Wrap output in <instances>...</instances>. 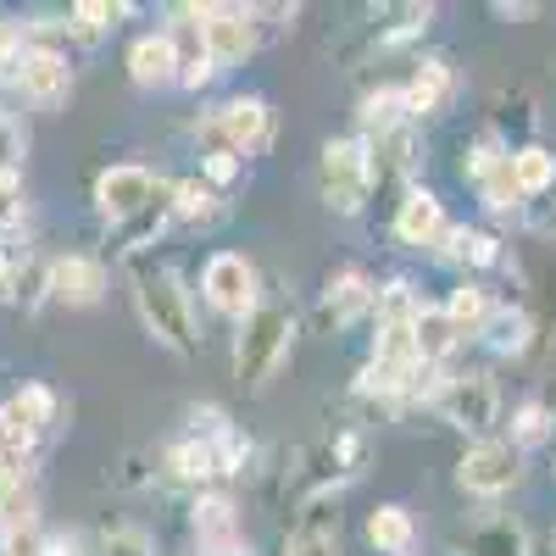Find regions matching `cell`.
Listing matches in <instances>:
<instances>
[{
	"label": "cell",
	"instance_id": "484cf974",
	"mask_svg": "<svg viewBox=\"0 0 556 556\" xmlns=\"http://www.w3.org/2000/svg\"><path fill=\"white\" fill-rule=\"evenodd\" d=\"M513 178H518L523 195H540L556 184V156L545 146H523V151H513Z\"/></svg>",
	"mask_w": 556,
	"mask_h": 556
},
{
	"label": "cell",
	"instance_id": "f35d334b",
	"mask_svg": "<svg viewBox=\"0 0 556 556\" xmlns=\"http://www.w3.org/2000/svg\"><path fill=\"white\" fill-rule=\"evenodd\" d=\"M0 173H7V167H0Z\"/></svg>",
	"mask_w": 556,
	"mask_h": 556
},
{
	"label": "cell",
	"instance_id": "4316f807",
	"mask_svg": "<svg viewBox=\"0 0 556 556\" xmlns=\"http://www.w3.org/2000/svg\"><path fill=\"white\" fill-rule=\"evenodd\" d=\"M0 412H7L12 417V424H23V429H45V424H51V417H56V395L51 390H45V384H28V390H17L7 406H0Z\"/></svg>",
	"mask_w": 556,
	"mask_h": 556
},
{
	"label": "cell",
	"instance_id": "7c38bea8",
	"mask_svg": "<svg viewBox=\"0 0 556 556\" xmlns=\"http://www.w3.org/2000/svg\"><path fill=\"white\" fill-rule=\"evenodd\" d=\"M128 78L146 84V89L178 84V51H173V39H167V34H139V39L128 45Z\"/></svg>",
	"mask_w": 556,
	"mask_h": 556
},
{
	"label": "cell",
	"instance_id": "8d00e7d4",
	"mask_svg": "<svg viewBox=\"0 0 556 556\" xmlns=\"http://www.w3.org/2000/svg\"><path fill=\"white\" fill-rule=\"evenodd\" d=\"M39 556H73V540H45Z\"/></svg>",
	"mask_w": 556,
	"mask_h": 556
},
{
	"label": "cell",
	"instance_id": "7402d4cb",
	"mask_svg": "<svg viewBox=\"0 0 556 556\" xmlns=\"http://www.w3.org/2000/svg\"><path fill=\"white\" fill-rule=\"evenodd\" d=\"M167 473H173L178 484H206V479L217 473V451H212L206 440H184V445L167 451Z\"/></svg>",
	"mask_w": 556,
	"mask_h": 556
},
{
	"label": "cell",
	"instance_id": "2e32d148",
	"mask_svg": "<svg viewBox=\"0 0 556 556\" xmlns=\"http://www.w3.org/2000/svg\"><path fill=\"white\" fill-rule=\"evenodd\" d=\"M462 556H529V534L513 518H490L479 529H468L462 540Z\"/></svg>",
	"mask_w": 556,
	"mask_h": 556
},
{
	"label": "cell",
	"instance_id": "30bf717a",
	"mask_svg": "<svg viewBox=\"0 0 556 556\" xmlns=\"http://www.w3.org/2000/svg\"><path fill=\"white\" fill-rule=\"evenodd\" d=\"M12 84L23 89L34 106H62L67 89H73V67H67L62 51H51V45H28V51H23V67H17Z\"/></svg>",
	"mask_w": 556,
	"mask_h": 556
},
{
	"label": "cell",
	"instance_id": "74e56055",
	"mask_svg": "<svg viewBox=\"0 0 556 556\" xmlns=\"http://www.w3.org/2000/svg\"><path fill=\"white\" fill-rule=\"evenodd\" d=\"M223 556H256V551L251 545H235V551H223Z\"/></svg>",
	"mask_w": 556,
	"mask_h": 556
},
{
	"label": "cell",
	"instance_id": "6da1fadb",
	"mask_svg": "<svg viewBox=\"0 0 556 556\" xmlns=\"http://www.w3.org/2000/svg\"><path fill=\"white\" fill-rule=\"evenodd\" d=\"M295 345V312L285 306H256L245 323H240V340H235V379L262 390L278 367H285Z\"/></svg>",
	"mask_w": 556,
	"mask_h": 556
},
{
	"label": "cell",
	"instance_id": "8fae6325",
	"mask_svg": "<svg viewBox=\"0 0 556 556\" xmlns=\"http://www.w3.org/2000/svg\"><path fill=\"white\" fill-rule=\"evenodd\" d=\"M51 295L67 306H96L106 295V267L96 256H62L51 262Z\"/></svg>",
	"mask_w": 556,
	"mask_h": 556
},
{
	"label": "cell",
	"instance_id": "603a6c76",
	"mask_svg": "<svg viewBox=\"0 0 556 556\" xmlns=\"http://www.w3.org/2000/svg\"><path fill=\"white\" fill-rule=\"evenodd\" d=\"M362 134H395L406 123V101H401V89H374V96H362V112H356Z\"/></svg>",
	"mask_w": 556,
	"mask_h": 556
},
{
	"label": "cell",
	"instance_id": "5b68a950",
	"mask_svg": "<svg viewBox=\"0 0 556 556\" xmlns=\"http://www.w3.org/2000/svg\"><path fill=\"white\" fill-rule=\"evenodd\" d=\"M201 290H206V301L217 306V312H228V317H251L262 301H256V267L240 256V251H217L212 262H206V273H201Z\"/></svg>",
	"mask_w": 556,
	"mask_h": 556
},
{
	"label": "cell",
	"instance_id": "cb8c5ba5",
	"mask_svg": "<svg viewBox=\"0 0 556 556\" xmlns=\"http://www.w3.org/2000/svg\"><path fill=\"white\" fill-rule=\"evenodd\" d=\"M451 345H456V329H451L445 306H417V362L434 367Z\"/></svg>",
	"mask_w": 556,
	"mask_h": 556
},
{
	"label": "cell",
	"instance_id": "4fadbf2b",
	"mask_svg": "<svg viewBox=\"0 0 556 556\" xmlns=\"http://www.w3.org/2000/svg\"><path fill=\"white\" fill-rule=\"evenodd\" d=\"M395 235H401L406 245H434V240H445V206H440V195L406 190V201H401V212H395Z\"/></svg>",
	"mask_w": 556,
	"mask_h": 556
},
{
	"label": "cell",
	"instance_id": "9a60e30c",
	"mask_svg": "<svg viewBox=\"0 0 556 556\" xmlns=\"http://www.w3.org/2000/svg\"><path fill=\"white\" fill-rule=\"evenodd\" d=\"M374 301V285H367V273H356V267H345V273H334L329 278V290H323V317L334 323V329H345V323H356L362 317V306Z\"/></svg>",
	"mask_w": 556,
	"mask_h": 556
},
{
	"label": "cell",
	"instance_id": "44dd1931",
	"mask_svg": "<svg viewBox=\"0 0 556 556\" xmlns=\"http://www.w3.org/2000/svg\"><path fill=\"white\" fill-rule=\"evenodd\" d=\"M501 356H518V351H529V334H534V323H529V312H518V306H495L490 317H484V329H479Z\"/></svg>",
	"mask_w": 556,
	"mask_h": 556
},
{
	"label": "cell",
	"instance_id": "4dcf8cb0",
	"mask_svg": "<svg viewBox=\"0 0 556 556\" xmlns=\"http://www.w3.org/2000/svg\"><path fill=\"white\" fill-rule=\"evenodd\" d=\"M513 434H518V445H540V440L551 434V412H545L540 401H523V406H518Z\"/></svg>",
	"mask_w": 556,
	"mask_h": 556
},
{
	"label": "cell",
	"instance_id": "e0dca14e",
	"mask_svg": "<svg viewBox=\"0 0 556 556\" xmlns=\"http://www.w3.org/2000/svg\"><path fill=\"white\" fill-rule=\"evenodd\" d=\"M195 534H201V545L206 551H235V501H228V495H201L195 501Z\"/></svg>",
	"mask_w": 556,
	"mask_h": 556
},
{
	"label": "cell",
	"instance_id": "d590c367",
	"mask_svg": "<svg viewBox=\"0 0 556 556\" xmlns=\"http://www.w3.org/2000/svg\"><path fill=\"white\" fill-rule=\"evenodd\" d=\"M290 556H340V540L317 529V534H301V540L290 545Z\"/></svg>",
	"mask_w": 556,
	"mask_h": 556
},
{
	"label": "cell",
	"instance_id": "e575fe53",
	"mask_svg": "<svg viewBox=\"0 0 556 556\" xmlns=\"http://www.w3.org/2000/svg\"><path fill=\"white\" fill-rule=\"evenodd\" d=\"M201 173H206V184H228V178L240 173V156L228 151V146H217V151H212V156L201 162Z\"/></svg>",
	"mask_w": 556,
	"mask_h": 556
},
{
	"label": "cell",
	"instance_id": "52a82bcc",
	"mask_svg": "<svg viewBox=\"0 0 556 556\" xmlns=\"http://www.w3.org/2000/svg\"><path fill=\"white\" fill-rule=\"evenodd\" d=\"M162 195V184L146 173V167H106L96 178V206L106 223H134L139 212H151Z\"/></svg>",
	"mask_w": 556,
	"mask_h": 556
},
{
	"label": "cell",
	"instance_id": "3957f363",
	"mask_svg": "<svg viewBox=\"0 0 556 556\" xmlns=\"http://www.w3.org/2000/svg\"><path fill=\"white\" fill-rule=\"evenodd\" d=\"M374 178H379V162H374L367 139H329V146H323V195H329L334 212L356 217L367 206Z\"/></svg>",
	"mask_w": 556,
	"mask_h": 556
},
{
	"label": "cell",
	"instance_id": "ffe728a7",
	"mask_svg": "<svg viewBox=\"0 0 556 556\" xmlns=\"http://www.w3.org/2000/svg\"><path fill=\"white\" fill-rule=\"evenodd\" d=\"M367 540H374L384 556H406L412 551V540H417V529H412V513H406V506H379V513L374 518H367Z\"/></svg>",
	"mask_w": 556,
	"mask_h": 556
},
{
	"label": "cell",
	"instance_id": "83f0119b",
	"mask_svg": "<svg viewBox=\"0 0 556 556\" xmlns=\"http://www.w3.org/2000/svg\"><path fill=\"white\" fill-rule=\"evenodd\" d=\"M173 217H190V223H195V217H201V223L217 217L212 184H206V178H178V184H173Z\"/></svg>",
	"mask_w": 556,
	"mask_h": 556
},
{
	"label": "cell",
	"instance_id": "ac0fdd59",
	"mask_svg": "<svg viewBox=\"0 0 556 556\" xmlns=\"http://www.w3.org/2000/svg\"><path fill=\"white\" fill-rule=\"evenodd\" d=\"M445 89H451V73H445V62H424V67H417V73L401 84L406 117H429V112H440Z\"/></svg>",
	"mask_w": 556,
	"mask_h": 556
},
{
	"label": "cell",
	"instance_id": "277c9868",
	"mask_svg": "<svg viewBox=\"0 0 556 556\" xmlns=\"http://www.w3.org/2000/svg\"><path fill=\"white\" fill-rule=\"evenodd\" d=\"M434 406L445 412V424H451V429L484 440V434L495 429V417H501V390H495L490 374H456V379L440 384Z\"/></svg>",
	"mask_w": 556,
	"mask_h": 556
},
{
	"label": "cell",
	"instance_id": "ba28073f",
	"mask_svg": "<svg viewBox=\"0 0 556 556\" xmlns=\"http://www.w3.org/2000/svg\"><path fill=\"white\" fill-rule=\"evenodd\" d=\"M212 128H217V139L235 156H262L273 146V106L262 96H235V101L217 112Z\"/></svg>",
	"mask_w": 556,
	"mask_h": 556
},
{
	"label": "cell",
	"instance_id": "d6986e66",
	"mask_svg": "<svg viewBox=\"0 0 556 556\" xmlns=\"http://www.w3.org/2000/svg\"><path fill=\"white\" fill-rule=\"evenodd\" d=\"M34 506H39V495L23 473H0V529H7V540L34 529Z\"/></svg>",
	"mask_w": 556,
	"mask_h": 556
},
{
	"label": "cell",
	"instance_id": "5bb4252c",
	"mask_svg": "<svg viewBox=\"0 0 556 556\" xmlns=\"http://www.w3.org/2000/svg\"><path fill=\"white\" fill-rule=\"evenodd\" d=\"M473 178H479V190H484V206H495V212H513L518 201H523V190H518V178H513V151H479L473 156Z\"/></svg>",
	"mask_w": 556,
	"mask_h": 556
},
{
	"label": "cell",
	"instance_id": "836d02e7",
	"mask_svg": "<svg viewBox=\"0 0 556 556\" xmlns=\"http://www.w3.org/2000/svg\"><path fill=\"white\" fill-rule=\"evenodd\" d=\"M23 51H28V45H23V34H17L7 17H0V78H17V67H23Z\"/></svg>",
	"mask_w": 556,
	"mask_h": 556
},
{
	"label": "cell",
	"instance_id": "d6a6232c",
	"mask_svg": "<svg viewBox=\"0 0 556 556\" xmlns=\"http://www.w3.org/2000/svg\"><path fill=\"white\" fill-rule=\"evenodd\" d=\"M17 223H23V184H17V173H0V235Z\"/></svg>",
	"mask_w": 556,
	"mask_h": 556
},
{
	"label": "cell",
	"instance_id": "8992f818",
	"mask_svg": "<svg viewBox=\"0 0 556 556\" xmlns=\"http://www.w3.org/2000/svg\"><path fill=\"white\" fill-rule=\"evenodd\" d=\"M456 479H462V490H473V495H506L523 479V456H518V445L479 440L468 456L456 462Z\"/></svg>",
	"mask_w": 556,
	"mask_h": 556
},
{
	"label": "cell",
	"instance_id": "7a4b0ae2",
	"mask_svg": "<svg viewBox=\"0 0 556 556\" xmlns=\"http://www.w3.org/2000/svg\"><path fill=\"white\" fill-rule=\"evenodd\" d=\"M134 306H139V323L178 356H190L201 340H195V317H190V301H184V285L173 273H139L134 278Z\"/></svg>",
	"mask_w": 556,
	"mask_h": 556
},
{
	"label": "cell",
	"instance_id": "d4e9b609",
	"mask_svg": "<svg viewBox=\"0 0 556 556\" xmlns=\"http://www.w3.org/2000/svg\"><path fill=\"white\" fill-rule=\"evenodd\" d=\"M490 312H495V306H490V295H484L479 285H456L451 301H445V317H451L456 334H479Z\"/></svg>",
	"mask_w": 556,
	"mask_h": 556
},
{
	"label": "cell",
	"instance_id": "f1b7e54d",
	"mask_svg": "<svg viewBox=\"0 0 556 556\" xmlns=\"http://www.w3.org/2000/svg\"><path fill=\"white\" fill-rule=\"evenodd\" d=\"M445 251L456 256V262H473V267H490L495 262V240L490 235H479V228H445Z\"/></svg>",
	"mask_w": 556,
	"mask_h": 556
},
{
	"label": "cell",
	"instance_id": "f546056e",
	"mask_svg": "<svg viewBox=\"0 0 556 556\" xmlns=\"http://www.w3.org/2000/svg\"><path fill=\"white\" fill-rule=\"evenodd\" d=\"M128 7H106V0H78L73 7V34H84V39H96L112 17H123Z\"/></svg>",
	"mask_w": 556,
	"mask_h": 556
},
{
	"label": "cell",
	"instance_id": "1f68e13d",
	"mask_svg": "<svg viewBox=\"0 0 556 556\" xmlns=\"http://www.w3.org/2000/svg\"><path fill=\"white\" fill-rule=\"evenodd\" d=\"M101 556H156V551H151V534L146 529H106Z\"/></svg>",
	"mask_w": 556,
	"mask_h": 556
},
{
	"label": "cell",
	"instance_id": "9c48e42d",
	"mask_svg": "<svg viewBox=\"0 0 556 556\" xmlns=\"http://www.w3.org/2000/svg\"><path fill=\"white\" fill-rule=\"evenodd\" d=\"M201 34L217 67H235L256 51V23L245 7H201Z\"/></svg>",
	"mask_w": 556,
	"mask_h": 556
}]
</instances>
